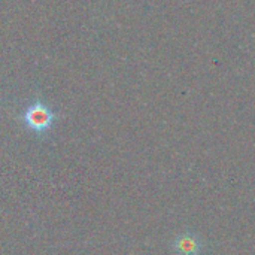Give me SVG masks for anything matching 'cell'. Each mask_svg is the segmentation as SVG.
Returning <instances> with one entry per match:
<instances>
[{"label": "cell", "instance_id": "6da1fadb", "mask_svg": "<svg viewBox=\"0 0 255 255\" xmlns=\"http://www.w3.org/2000/svg\"><path fill=\"white\" fill-rule=\"evenodd\" d=\"M22 120L30 130H33L36 133H43L51 128V126L55 120V115L42 102H34L24 111Z\"/></svg>", "mask_w": 255, "mask_h": 255}, {"label": "cell", "instance_id": "7a4b0ae2", "mask_svg": "<svg viewBox=\"0 0 255 255\" xmlns=\"http://www.w3.org/2000/svg\"><path fill=\"white\" fill-rule=\"evenodd\" d=\"M173 251L178 255H200L203 244L194 233H182L173 242Z\"/></svg>", "mask_w": 255, "mask_h": 255}]
</instances>
